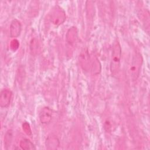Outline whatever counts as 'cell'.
Listing matches in <instances>:
<instances>
[{"instance_id":"obj_1","label":"cell","mask_w":150,"mask_h":150,"mask_svg":"<svg viewBox=\"0 0 150 150\" xmlns=\"http://www.w3.org/2000/svg\"><path fill=\"white\" fill-rule=\"evenodd\" d=\"M121 58V47L118 39L115 40L114 42L111 59L110 62V70L113 75H115L118 73L120 66V62Z\"/></svg>"},{"instance_id":"obj_2","label":"cell","mask_w":150,"mask_h":150,"mask_svg":"<svg viewBox=\"0 0 150 150\" xmlns=\"http://www.w3.org/2000/svg\"><path fill=\"white\" fill-rule=\"evenodd\" d=\"M142 63L143 58L142 54L139 52L135 53L132 57L131 64L129 67L130 78L132 81H135L138 78Z\"/></svg>"},{"instance_id":"obj_3","label":"cell","mask_w":150,"mask_h":150,"mask_svg":"<svg viewBox=\"0 0 150 150\" xmlns=\"http://www.w3.org/2000/svg\"><path fill=\"white\" fill-rule=\"evenodd\" d=\"M66 18V13L59 5H56L50 10L49 20L54 25L59 26L64 23Z\"/></svg>"},{"instance_id":"obj_4","label":"cell","mask_w":150,"mask_h":150,"mask_svg":"<svg viewBox=\"0 0 150 150\" xmlns=\"http://www.w3.org/2000/svg\"><path fill=\"white\" fill-rule=\"evenodd\" d=\"M12 92L7 88L2 89L0 93V106L2 108L8 107L11 103Z\"/></svg>"},{"instance_id":"obj_5","label":"cell","mask_w":150,"mask_h":150,"mask_svg":"<svg viewBox=\"0 0 150 150\" xmlns=\"http://www.w3.org/2000/svg\"><path fill=\"white\" fill-rule=\"evenodd\" d=\"M52 110L48 107H43L40 111L39 118L40 122L43 124H49L52 119Z\"/></svg>"},{"instance_id":"obj_6","label":"cell","mask_w":150,"mask_h":150,"mask_svg":"<svg viewBox=\"0 0 150 150\" xmlns=\"http://www.w3.org/2000/svg\"><path fill=\"white\" fill-rule=\"evenodd\" d=\"M22 25L21 22L17 19H14L12 21L10 28H9V34L10 36L12 38H16L18 37L21 32Z\"/></svg>"},{"instance_id":"obj_7","label":"cell","mask_w":150,"mask_h":150,"mask_svg":"<svg viewBox=\"0 0 150 150\" xmlns=\"http://www.w3.org/2000/svg\"><path fill=\"white\" fill-rule=\"evenodd\" d=\"M60 145V142L57 137L53 134L49 135L46 139L45 146L46 149L54 150L58 148Z\"/></svg>"},{"instance_id":"obj_8","label":"cell","mask_w":150,"mask_h":150,"mask_svg":"<svg viewBox=\"0 0 150 150\" xmlns=\"http://www.w3.org/2000/svg\"><path fill=\"white\" fill-rule=\"evenodd\" d=\"M66 42L70 45H73L78 38V30L76 27L71 26L70 28L66 33Z\"/></svg>"},{"instance_id":"obj_9","label":"cell","mask_w":150,"mask_h":150,"mask_svg":"<svg viewBox=\"0 0 150 150\" xmlns=\"http://www.w3.org/2000/svg\"><path fill=\"white\" fill-rule=\"evenodd\" d=\"M19 146L21 149L24 150L36 149V147L33 142L27 138H23L21 139L19 142Z\"/></svg>"},{"instance_id":"obj_10","label":"cell","mask_w":150,"mask_h":150,"mask_svg":"<svg viewBox=\"0 0 150 150\" xmlns=\"http://www.w3.org/2000/svg\"><path fill=\"white\" fill-rule=\"evenodd\" d=\"M12 131L11 130H9L6 133V135L4 138V144L6 146V148H8V147L10 146V145L12 142Z\"/></svg>"},{"instance_id":"obj_11","label":"cell","mask_w":150,"mask_h":150,"mask_svg":"<svg viewBox=\"0 0 150 150\" xmlns=\"http://www.w3.org/2000/svg\"><path fill=\"white\" fill-rule=\"evenodd\" d=\"M22 129L24 131V132L28 135H31L32 134L30 126L29 124L27 122H24L22 124Z\"/></svg>"},{"instance_id":"obj_12","label":"cell","mask_w":150,"mask_h":150,"mask_svg":"<svg viewBox=\"0 0 150 150\" xmlns=\"http://www.w3.org/2000/svg\"><path fill=\"white\" fill-rule=\"evenodd\" d=\"M19 43L17 39H13V40H11L10 43V48L12 51L15 52L16 50H18V49L19 48Z\"/></svg>"}]
</instances>
